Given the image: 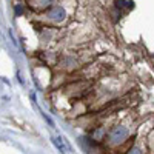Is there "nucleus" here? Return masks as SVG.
Listing matches in <instances>:
<instances>
[{
	"instance_id": "1",
	"label": "nucleus",
	"mask_w": 154,
	"mask_h": 154,
	"mask_svg": "<svg viewBox=\"0 0 154 154\" xmlns=\"http://www.w3.org/2000/svg\"><path fill=\"white\" fill-rule=\"evenodd\" d=\"M126 136H128L126 128H123V126H117V128H114V130L111 131L109 139H111V142H112V143H119V142H122V140H123Z\"/></svg>"
},
{
	"instance_id": "2",
	"label": "nucleus",
	"mask_w": 154,
	"mask_h": 154,
	"mask_svg": "<svg viewBox=\"0 0 154 154\" xmlns=\"http://www.w3.org/2000/svg\"><path fill=\"white\" fill-rule=\"evenodd\" d=\"M49 17L53 20H63L65 19V11H63L62 8H54L49 12Z\"/></svg>"
},
{
	"instance_id": "3",
	"label": "nucleus",
	"mask_w": 154,
	"mask_h": 154,
	"mask_svg": "<svg viewBox=\"0 0 154 154\" xmlns=\"http://www.w3.org/2000/svg\"><path fill=\"white\" fill-rule=\"evenodd\" d=\"M53 142L56 143V146L59 148V151H62V152H66V146L63 145V142H62V139H60V137H54V139H53Z\"/></svg>"
}]
</instances>
